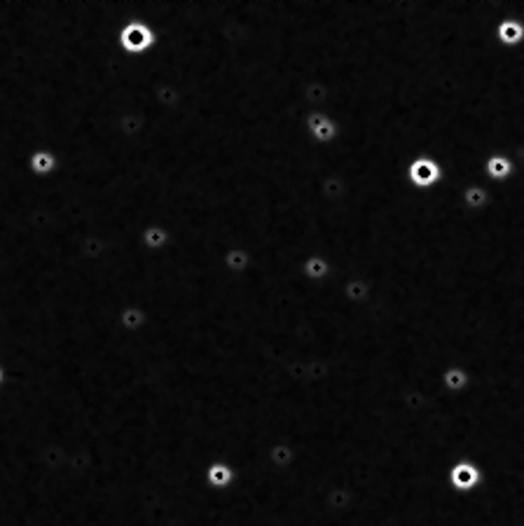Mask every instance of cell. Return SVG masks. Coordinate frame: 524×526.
<instances>
[{
  "label": "cell",
  "instance_id": "obj_1",
  "mask_svg": "<svg viewBox=\"0 0 524 526\" xmlns=\"http://www.w3.org/2000/svg\"><path fill=\"white\" fill-rule=\"evenodd\" d=\"M499 38H501V42H506V45H520L522 40H524V24H520V22H503L501 26H499Z\"/></svg>",
  "mask_w": 524,
  "mask_h": 526
},
{
  "label": "cell",
  "instance_id": "obj_3",
  "mask_svg": "<svg viewBox=\"0 0 524 526\" xmlns=\"http://www.w3.org/2000/svg\"><path fill=\"white\" fill-rule=\"evenodd\" d=\"M510 171H513V167H510L506 157H494V160H489V173L494 176V178H506V176H510Z\"/></svg>",
  "mask_w": 524,
  "mask_h": 526
},
{
  "label": "cell",
  "instance_id": "obj_2",
  "mask_svg": "<svg viewBox=\"0 0 524 526\" xmlns=\"http://www.w3.org/2000/svg\"><path fill=\"white\" fill-rule=\"evenodd\" d=\"M438 176V169L436 164L431 162H417L415 169H412V178H415L419 185H429L431 180H436Z\"/></svg>",
  "mask_w": 524,
  "mask_h": 526
}]
</instances>
